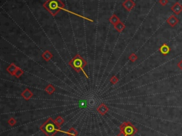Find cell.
I'll return each instance as SVG.
<instances>
[{
  "label": "cell",
  "mask_w": 182,
  "mask_h": 136,
  "mask_svg": "<svg viewBox=\"0 0 182 136\" xmlns=\"http://www.w3.org/2000/svg\"><path fill=\"white\" fill-rule=\"evenodd\" d=\"M63 121H64L63 119L62 118L61 116L58 117V118L55 120V123H56V124L57 125H58V127L61 126L62 124L63 123Z\"/></svg>",
  "instance_id": "cell-16"
},
{
  "label": "cell",
  "mask_w": 182,
  "mask_h": 136,
  "mask_svg": "<svg viewBox=\"0 0 182 136\" xmlns=\"http://www.w3.org/2000/svg\"><path fill=\"white\" fill-rule=\"evenodd\" d=\"M41 56L42 58H43V59L44 60V61H49L50 60L53 58V54H52L51 53V51H49V50H46V51H45L42 54Z\"/></svg>",
  "instance_id": "cell-12"
},
{
  "label": "cell",
  "mask_w": 182,
  "mask_h": 136,
  "mask_svg": "<svg viewBox=\"0 0 182 136\" xmlns=\"http://www.w3.org/2000/svg\"><path fill=\"white\" fill-rule=\"evenodd\" d=\"M115 29L118 32H122L123 30L125 29V25L122 22H118L117 24H115Z\"/></svg>",
  "instance_id": "cell-14"
},
{
  "label": "cell",
  "mask_w": 182,
  "mask_h": 136,
  "mask_svg": "<svg viewBox=\"0 0 182 136\" xmlns=\"http://www.w3.org/2000/svg\"><path fill=\"white\" fill-rule=\"evenodd\" d=\"M171 10L175 14H180L182 12V5L179 2H176L171 7Z\"/></svg>",
  "instance_id": "cell-8"
},
{
  "label": "cell",
  "mask_w": 182,
  "mask_h": 136,
  "mask_svg": "<svg viewBox=\"0 0 182 136\" xmlns=\"http://www.w3.org/2000/svg\"><path fill=\"white\" fill-rule=\"evenodd\" d=\"M68 134L71 136H76L77 135V132L75 129L71 128V129H70V130H69L68 132Z\"/></svg>",
  "instance_id": "cell-20"
},
{
  "label": "cell",
  "mask_w": 182,
  "mask_h": 136,
  "mask_svg": "<svg viewBox=\"0 0 182 136\" xmlns=\"http://www.w3.org/2000/svg\"><path fill=\"white\" fill-rule=\"evenodd\" d=\"M109 22H110L113 25V26H115V25L117 24V23L120 22V19H119V17L117 15L113 14L110 19H109Z\"/></svg>",
  "instance_id": "cell-13"
},
{
  "label": "cell",
  "mask_w": 182,
  "mask_h": 136,
  "mask_svg": "<svg viewBox=\"0 0 182 136\" xmlns=\"http://www.w3.org/2000/svg\"><path fill=\"white\" fill-rule=\"evenodd\" d=\"M118 136H126V135H125V134L124 133H122V132H121L118 135Z\"/></svg>",
  "instance_id": "cell-24"
},
{
  "label": "cell",
  "mask_w": 182,
  "mask_h": 136,
  "mask_svg": "<svg viewBox=\"0 0 182 136\" xmlns=\"http://www.w3.org/2000/svg\"><path fill=\"white\" fill-rule=\"evenodd\" d=\"M87 64H88V62L80 54H76L69 61V65L77 73L80 74L81 72H83L84 76L86 77L87 79H89V76L86 74V72L84 71V67L87 66Z\"/></svg>",
  "instance_id": "cell-2"
},
{
  "label": "cell",
  "mask_w": 182,
  "mask_h": 136,
  "mask_svg": "<svg viewBox=\"0 0 182 136\" xmlns=\"http://www.w3.org/2000/svg\"><path fill=\"white\" fill-rule=\"evenodd\" d=\"M98 112L102 116H105L109 111L108 107L106 106L105 103H101L98 108Z\"/></svg>",
  "instance_id": "cell-10"
},
{
  "label": "cell",
  "mask_w": 182,
  "mask_h": 136,
  "mask_svg": "<svg viewBox=\"0 0 182 136\" xmlns=\"http://www.w3.org/2000/svg\"><path fill=\"white\" fill-rule=\"evenodd\" d=\"M33 96H34V94H33L31 91L30 89H29V88H26V89H24V91L22 93V96L26 101L30 100V99L33 97Z\"/></svg>",
  "instance_id": "cell-9"
},
{
  "label": "cell",
  "mask_w": 182,
  "mask_h": 136,
  "mask_svg": "<svg viewBox=\"0 0 182 136\" xmlns=\"http://www.w3.org/2000/svg\"><path fill=\"white\" fill-rule=\"evenodd\" d=\"M177 67L179 69H181L182 71V59L180 60L179 61V63L177 64Z\"/></svg>",
  "instance_id": "cell-23"
},
{
  "label": "cell",
  "mask_w": 182,
  "mask_h": 136,
  "mask_svg": "<svg viewBox=\"0 0 182 136\" xmlns=\"http://www.w3.org/2000/svg\"><path fill=\"white\" fill-rule=\"evenodd\" d=\"M110 82L113 85L116 84L118 82V78L116 76H113L110 79Z\"/></svg>",
  "instance_id": "cell-19"
},
{
  "label": "cell",
  "mask_w": 182,
  "mask_h": 136,
  "mask_svg": "<svg viewBox=\"0 0 182 136\" xmlns=\"http://www.w3.org/2000/svg\"><path fill=\"white\" fill-rule=\"evenodd\" d=\"M19 68V67H18L15 64H10L9 66L7 68V72H9L11 75L14 76L15 73L17 71V69Z\"/></svg>",
  "instance_id": "cell-11"
},
{
  "label": "cell",
  "mask_w": 182,
  "mask_h": 136,
  "mask_svg": "<svg viewBox=\"0 0 182 136\" xmlns=\"http://www.w3.org/2000/svg\"><path fill=\"white\" fill-rule=\"evenodd\" d=\"M159 3L162 6H166L169 3V0H159Z\"/></svg>",
  "instance_id": "cell-21"
},
{
  "label": "cell",
  "mask_w": 182,
  "mask_h": 136,
  "mask_svg": "<svg viewBox=\"0 0 182 136\" xmlns=\"http://www.w3.org/2000/svg\"><path fill=\"white\" fill-rule=\"evenodd\" d=\"M8 123H9V125H14L16 123V121H15L14 118H11V119H9V120Z\"/></svg>",
  "instance_id": "cell-22"
},
{
  "label": "cell",
  "mask_w": 182,
  "mask_h": 136,
  "mask_svg": "<svg viewBox=\"0 0 182 136\" xmlns=\"http://www.w3.org/2000/svg\"><path fill=\"white\" fill-rule=\"evenodd\" d=\"M45 91H46V92L48 94L51 95V94H53V93H54L55 88H54V86H52V85L49 84V85H48V86L46 87Z\"/></svg>",
  "instance_id": "cell-15"
},
{
  "label": "cell",
  "mask_w": 182,
  "mask_h": 136,
  "mask_svg": "<svg viewBox=\"0 0 182 136\" xmlns=\"http://www.w3.org/2000/svg\"><path fill=\"white\" fill-rule=\"evenodd\" d=\"M44 8L53 17H55L61 9L68 12L65 9V4L61 0H47L44 4Z\"/></svg>",
  "instance_id": "cell-1"
},
{
  "label": "cell",
  "mask_w": 182,
  "mask_h": 136,
  "mask_svg": "<svg viewBox=\"0 0 182 136\" xmlns=\"http://www.w3.org/2000/svg\"><path fill=\"white\" fill-rule=\"evenodd\" d=\"M179 22V20L175 15H171L167 20V22L168 24L172 27H174L175 26H176Z\"/></svg>",
  "instance_id": "cell-6"
},
{
  "label": "cell",
  "mask_w": 182,
  "mask_h": 136,
  "mask_svg": "<svg viewBox=\"0 0 182 136\" xmlns=\"http://www.w3.org/2000/svg\"><path fill=\"white\" fill-rule=\"evenodd\" d=\"M138 57L135 54V53H132V54H131L130 55V56H129V59L132 62H135L137 60Z\"/></svg>",
  "instance_id": "cell-18"
},
{
  "label": "cell",
  "mask_w": 182,
  "mask_h": 136,
  "mask_svg": "<svg viewBox=\"0 0 182 136\" xmlns=\"http://www.w3.org/2000/svg\"><path fill=\"white\" fill-rule=\"evenodd\" d=\"M23 74H24V71H23L20 68H19V69H17V71H16V73H15L14 76L16 77V78L19 79V78H20V77L22 76Z\"/></svg>",
  "instance_id": "cell-17"
},
{
  "label": "cell",
  "mask_w": 182,
  "mask_h": 136,
  "mask_svg": "<svg viewBox=\"0 0 182 136\" xmlns=\"http://www.w3.org/2000/svg\"><path fill=\"white\" fill-rule=\"evenodd\" d=\"M122 6L127 12H130L135 7V3L134 2L133 0H125L122 3Z\"/></svg>",
  "instance_id": "cell-5"
},
{
  "label": "cell",
  "mask_w": 182,
  "mask_h": 136,
  "mask_svg": "<svg viewBox=\"0 0 182 136\" xmlns=\"http://www.w3.org/2000/svg\"><path fill=\"white\" fill-rule=\"evenodd\" d=\"M120 129L126 136H133L137 132V129L130 122L124 123L120 126Z\"/></svg>",
  "instance_id": "cell-4"
},
{
  "label": "cell",
  "mask_w": 182,
  "mask_h": 136,
  "mask_svg": "<svg viewBox=\"0 0 182 136\" xmlns=\"http://www.w3.org/2000/svg\"><path fill=\"white\" fill-rule=\"evenodd\" d=\"M58 127L53 119L49 118L41 127V129L47 136H53L57 131H60Z\"/></svg>",
  "instance_id": "cell-3"
},
{
  "label": "cell",
  "mask_w": 182,
  "mask_h": 136,
  "mask_svg": "<svg viewBox=\"0 0 182 136\" xmlns=\"http://www.w3.org/2000/svg\"><path fill=\"white\" fill-rule=\"evenodd\" d=\"M159 51L164 56H167L171 51V48L167 44H163L159 49Z\"/></svg>",
  "instance_id": "cell-7"
}]
</instances>
